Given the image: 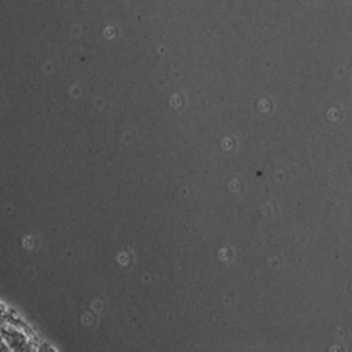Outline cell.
Returning a JSON list of instances; mask_svg holds the SVG:
<instances>
[]
</instances>
